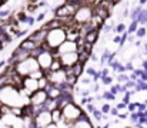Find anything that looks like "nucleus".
I'll return each instance as SVG.
<instances>
[{
  "mask_svg": "<svg viewBox=\"0 0 147 128\" xmlns=\"http://www.w3.org/2000/svg\"><path fill=\"white\" fill-rule=\"evenodd\" d=\"M47 31L49 30H46V29H43V27H40V29H37V30H34L32 34H29V39L30 40H33V42L36 43L37 46H40L43 42H46V36H47Z\"/></svg>",
  "mask_w": 147,
  "mask_h": 128,
  "instance_id": "9",
  "label": "nucleus"
},
{
  "mask_svg": "<svg viewBox=\"0 0 147 128\" xmlns=\"http://www.w3.org/2000/svg\"><path fill=\"white\" fill-rule=\"evenodd\" d=\"M71 67H73V74H74L77 78H80V77L83 76V73H84V64L80 63V61H76Z\"/></svg>",
  "mask_w": 147,
  "mask_h": 128,
  "instance_id": "14",
  "label": "nucleus"
},
{
  "mask_svg": "<svg viewBox=\"0 0 147 128\" xmlns=\"http://www.w3.org/2000/svg\"><path fill=\"white\" fill-rule=\"evenodd\" d=\"M45 76V71L42 70V68H37V70H34V71H32L30 74H29V77H32V78H36V80H39L40 77H43Z\"/></svg>",
  "mask_w": 147,
  "mask_h": 128,
  "instance_id": "17",
  "label": "nucleus"
},
{
  "mask_svg": "<svg viewBox=\"0 0 147 128\" xmlns=\"http://www.w3.org/2000/svg\"><path fill=\"white\" fill-rule=\"evenodd\" d=\"M93 13H96L97 16H100V17H101V19H104V20L110 17V10H109V9H106V7H101V6H98V4L94 6Z\"/></svg>",
  "mask_w": 147,
  "mask_h": 128,
  "instance_id": "13",
  "label": "nucleus"
},
{
  "mask_svg": "<svg viewBox=\"0 0 147 128\" xmlns=\"http://www.w3.org/2000/svg\"><path fill=\"white\" fill-rule=\"evenodd\" d=\"M51 61H53V54H51V51H43V53H40L39 57H37L39 67H40L43 71L47 70V68H50Z\"/></svg>",
  "mask_w": 147,
  "mask_h": 128,
  "instance_id": "8",
  "label": "nucleus"
},
{
  "mask_svg": "<svg viewBox=\"0 0 147 128\" xmlns=\"http://www.w3.org/2000/svg\"><path fill=\"white\" fill-rule=\"evenodd\" d=\"M66 40V31H64V27H57V29H53L47 31V36H46V43L49 44L53 50H56L61 43Z\"/></svg>",
  "mask_w": 147,
  "mask_h": 128,
  "instance_id": "3",
  "label": "nucleus"
},
{
  "mask_svg": "<svg viewBox=\"0 0 147 128\" xmlns=\"http://www.w3.org/2000/svg\"><path fill=\"white\" fill-rule=\"evenodd\" d=\"M110 108H111V107H110L109 104H104V105L101 107V113H103V114H109V113H110Z\"/></svg>",
  "mask_w": 147,
  "mask_h": 128,
  "instance_id": "24",
  "label": "nucleus"
},
{
  "mask_svg": "<svg viewBox=\"0 0 147 128\" xmlns=\"http://www.w3.org/2000/svg\"><path fill=\"white\" fill-rule=\"evenodd\" d=\"M144 3H147V0H140V6H143Z\"/></svg>",
  "mask_w": 147,
  "mask_h": 128,
  "instance_id": "26",
  "label": "nucleus"
},
{
  "mask_svg": "<svg viewBox=\"0 0 147 128\" xmlns=\"http://www.w3.org/2000/svg\"><path fill=\"white\" fill-rule=\"evenodd\" d=\"M0 7H1V0H0Z\"/></svg>",
  "mask_w": 147,
  "mask_h": 128,
  "instance_id": "29",
  "label": "nucleus"
},
{
  "mask_svg": "<svg viewBox=\"0 0 147 128\" xmlns=\"http://www.w3.org/2000/svg\"><path fill=\"white\" fill-rule=\"evenodd\" d=\"M64 24H63V21L59 19V17H56V19H50L49 21L43 26V29H46V30H53V29H57V27H63Z\"/></svg>",
  "mask_w": 147,
  "mask_h": 128,
  "instance_id": "12",
  "label": "nucleus"
},
{
  "mask_svg": "<svg viewBox=\"0 0 147 128\" xmlns=\"http://www.w3.org/2000/svg\"><path fill=\"white\" fill-rule=\"evenodd\" d=\"M98 36H100V29H92V30H89V31L84 34V40L89 43L96 44V43L98 42Z\"/></svg>",
  "mask_w": 147,
  "mask_h": 128,
  "instance_id": "11",
  "label": "nucleus"
},
{
  "mask_svg": "<svg viewBox=\"0 0 147 128\" xmlns=\"http://www.w3.org/2000/svg\"><path fill=\"white\" fill-rule=\"evenodd\" d=\"M7 1H9V0H1V6H3V4H6Z\"/></svg>",
  "mask_w": 147,
  "mask_h": 128,
  "instance_id": "28",
  "label": "nucleus"
},
{
  "mask_svg": "<svg viewBox=\"0 0 147 128\" xmlns=\"http://www.w3.org/2000/svg\"><path fill=\"white\" fill-rule=\"evenodd\" d=\"M11 14L10 10H0V19H4V17H9Z\"/></svg>",
  "mask_w": 147,
  "mask_h": 128,
  "instance_id": "23",
  "label": "nucleus"
},
{
  "mask_svg": "<svg viewBox=\"0 0 147 128\" xmlns=\"http://www.w3.org/2000/svg\"><path fill=\"white\" fill-rule=\"evenodd\" d=\"M114 31H116L117 34H123L124 31H127V27H126L124 24H117V26L114 27Z\"/></svg>",
  "mask_w": 147,
  "mask_h": 128,
  "instance_id": "20",
  "label": "nucleus"
},
{
  "mask_svg": "<svg viewBox=\"0 0 147 128\" xmlns=\"http://www.w3.org/2000/svg\"><path fill=\"white\" fill-rule=\"evenodd\" d=\"M33 121H34V127L36 128H47V125L53 121L51 120V113L47 111V110H42L40 113H37L33 117Z\"/></svg>",
  "mask_w": 147,
  "mask_h": 128,
  "instance_id": "6",
  "label": "nucleus"
},
{
  "mask_svg": "<svg viewBox=\"0 0 147 128\" xmlns=\"http://www.w3.org/2000/svg\"><path fill=\"white\" fill-rule=\"evenodd\" d=\"M49 83H50V81L47 80V77H46V76H43V77H40V78L37 80V85H39V88H43V90L47 87V84H49Z\"/></svg>",
  "mask_w": 147,
  "mask_h": 128,
  "instance_id": "18",
  "label": "nucleus"
},
{
  "mask_svg": "<svg viewBox=\"0 0 147 128\" xmlns=\"http://www.w3.org/2000/svg\"><path fill=\"white\" fill-rule=\"evenodd\" d=\"M3 48H4V46H3V43L0 42V51H1V50H3Z\"/></svg>",
  "mask_w": 147,
  "mask_h": 128,
  "instance_id": "27",
  "label": "nucleus"
},
{
  "mask_svg": "<svg viewBox=\"0 0 147 128\" xmlns=\"http://www.w3.org/2000/svg\"><path fill=\"white\" fill-rule=\"evenodd\" d=\"M146 34H147L146 27H140V29H137V30H136V36H137L139 39H142V37H144Z\"/></svg>",
  "mask_w": 147,
  "mask_h": 128,
  "instance_id": "21",
  "label": "nucleus"
},
{
  "mask_svg": "<svg viewBox=\"0 0 147 128\" xmlns=\"http://www.w3.org/2000/svg\"><path fill=\"white\" fill-rule=\"evenodd\" d=\"M83 107L80 104H77L74 100L70 101L66 107L61 108V115H63V120L66 123V127H73V123L82 115L83 113Z\"/></svg>",
  "mask_w": 147,
  "mask_h": 128,
  "instance_id": "1",
  "label": "nucleus"
},
{
  "mask_svg": "<svg viewBox=\"0 0 147 128\" xmlns=\"http://www.w3.org/2000/svg\"><path fill=\"white\" fill-rule=\"evenodd\" d=\"M92 16H93V9L89 7L87 4H82V6L77 7V10H76L73 19H74L76 23L83 24V23H87V21L92 19Z\"/></svg>",
  "mask_w": 147,
  "mask_h": 128,
  "instance_id": "4",
  "label": "nucleus"
},
{
  "mask_svg": "<svg viewBox=\"0 0 147 128\" xmlns=\"http://www.w3.org/2000/svg\"><path fill=\"white\" fill-rule=\"evenodd\" d=\"M60 61H61V66L66 67V66H73L76 61H77V51H71V53H63L60 54Z\"/></svg>",
  "mask_w": 147,
  "mask_h": 128,
  "instance_id": "10",
  "label": "nucleus"
},
{
  "mask_svg": "<svg viewBox=\"0 0 147 128\" xmlns=\"http://www.w3.org/2000/svg\"><path fill=\"white\" fill-rule=\"evenodd\" d=\"M77 10L76 4H71L69 1H66L64 4H60L56 10H54V16L59 19H66V17H73L74 13Z\"/></svg>",
  "mask_w": 147,
  "mask_h": 128,
  "instance_id": "5",
  "label": "nucleus"
},
{
  "mask_svg": "<svg viewBox=\"0 0 147 128\" xmlns=\"http://www.w3.org/2000/svg\"><path fill=\"white\" fill-rule=\"evenodd\" d=\"M19 47H22V48H23V50H26V51H32L34 47H37V44L33 42V40H30V39L27 37V39H24L23 42L19 44Z\"/></svg>",
  "mask_w": 147,
  "mask_h": 128,
  "instance_id": "15",
  "label": "nucleus"
},
{
  "mask_svg": "<svg viewBox=\"0 0 147 128\" xmlns=\"http://www.w3.org/2000/svg\"><path fill=\"white\" fill-rule=\"evenodd\" d=\"M45 17H46V13H40V14L36 17V21H37V23H40V21H43V20H45Z\"/></svg>",
  "mask_w": 147,
  "mask_h": 128,
  "instance_id": "25",
  "label": "nucleus"
},
{
  "mask_svg": "<svg viewBox=\"0 0 147 128\" xmlns=\"http://www.w3.org/2000/svg\"><path fill=\"white\" fill-rule=\"evenodd\" d=\"M47 98H49V97H47L46 90L39 88V90H36L34 92L30 94V97H29V103L33 104V105H40V104H45V101H46Z\"/></svg>",
  "mask_w": 147,
  "mask_h": 128,
  "instance_id": "7",
  "label": "nucleus"
},
{
  "mask_svg": "<svg viewBox=\"0 0 147 128\" xmlns=\"http://www.w3.org/2000/svg\"><path fill=\"white\" fill-rule=\"evenodd\" d=\"M14 68H16V73H17V74H20L22 77H26V76H29L32 71H34V70H37V68H40V67H39L37 58L29 56L27 58H24V60H22V61H19V63H16V64H14Z\"/></svg>",
  "mask_w": 147,
  "mask_h": 128,
  "instance_id": "2",
  "label": "nucleus"
},
{
  "mask_svg": "<svg viewBox=\"0 0 147 128\" xmlns=\"http://www.w3.org/2000/svg\"><path fill=\"white\" fill-rule=\"evenodd\" d=\"M92 114L94 115V118H96V121H100V120L103 118V113H101L100 110H97V108H94V111H93Z\"/></svg>",
  "mask_w": 147,
  "mask_h": 128,
  "instance_id": "22",
  "label": "nucleus"
},
{
  "mask_svg": "<svg viewBox=\"0 0 147 128\" xmlns=\"http://www.w3.org/2000/svg\"><path fill=\"white\" fill-rule=\"evenodd\" d=\"M61 68H63V66H61L60 58L59 57H53V61L50 64V70L51 71H57V70H61Z\"/></svg>",
  "mask_w": 147,
  "mask_h": 128,
  "instance_id": "16",
  "label": "nucleus"
},
{
  "mask_svg": "<svg viewBox=\"0 0 147 128\" xmlns=\"http://www.w3.org/2000/svg\"><path fill=\"white\" fill-rule=\"evenodd\" d=\"M137 26H139V21H137V20H131V24L127 27V33H129V34H133V33H136V30H137Z\"/></svg>",
  "mask_w": 147,
  "mask_h": 128,
  "instance_id": "19",
  "label": "nucleus"
}]
</instances>
